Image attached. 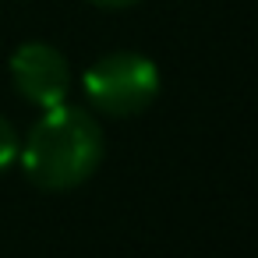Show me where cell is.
<instances>
[{"label": "cell", "mask_w": 258, "mask_h": 258, "mask_svg": "<svg viewBox=\"0 0 258 258\" xmlns=\"http://www.w3.org/2000/svg\"><path fill=\"white\" fill-rule=\"evenodd\" d=\"M18 159L32 184L46 191H71L85 184L103 159V131L82 110L57 103L50 106L18 145Z\"/></svg>", "instance_id": "1"}, {"label": "cell", "mask_w": 258, "mask_h": 258, "mask_svg": "<svg viewBox=\"0 0 258 258\" xmlns=\"http://www.w3.org/2000/svg\"><path fill=\"white\" fill-rule=\"evenodd\" d=\"M85 96L96 110L110 113V117H135L142 110H149L159 96V68L131 50H117L99 57L85 78Z\"/></svg>", "instance_id": "2"}, {"label": "cell", "mask_w": 258, "mask_h": 258, "mask_svg": "<svg viewBox=\"0 0 258 258\" xmlns=\"http://www.w3.org/2000/svg\"><path fill=\"white\" fill-rule=\"evenodd\" d=\"M11 82L18 89L22 99L50 110L57 103L68 99V85H71V71H68V60L57 46L50 43H25L15 50L11 64Z\"/></svg>", "instance_id": "3"}, {"label": "cell", "mask_w": 258, "mask_h": 258, "mask_svg": "<svg viewBox=\"0 0 258 258\" xmlns=\"http://www.w3.org/2000/svg\"><path fill=\"white\" fill-rule=\"evenodd\" d=\"M18 135H15V127L4 120V117H0V170H4V166H11L15 159H18Z\"/></svg>", "instance_id": "4"}, {"label": "cell", "mask_w": 258, "mask_h": 258, "mask_svg": "<svg viewBox=\"0 0 258 258\" xmlns=\"http://www.w3.org/2000/svg\"><path fill=\"white\" fill-rule=\"evenodd\" d=\"M89 4H96V8H110V11H117V8H131V4H138V0H89Z\"/></svg>", "instance_id": "5"}]
</instances>
